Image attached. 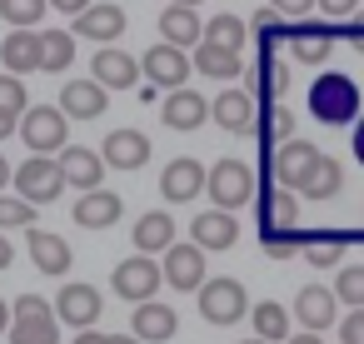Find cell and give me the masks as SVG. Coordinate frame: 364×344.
<instances>
[{"mask_svg":"<svg viewBox=\"0 0 364 344\" xmlns=\"http://www.w3.org/2000/svg\"><path fill=\"white\" fill-rule=\"evenodd\" d=\"M309 115L319 125H354L359 120V85L344 70H329L309 85Z\"/></svg>","mask_w":364,"mask_h":344,"instance_id":"obj_1","label":"cell"},{"mask_svg":"<svg viewBox=\"0 0 364 344\" xmlns=\"http://www.w3.org/2000/svg\"><path fill=\"white\" fill-rule=\"evenodd\" d=\"M16 135L31 145V155H55L60 145H70V120L60 115V105H26Z\"/></svg>","mask_w":364,"mask_h":344,"instance_id":"obj_2","label":"cell"},{"mask_svg":"<svg viewBox=\"0 0 364 344\" xmlns=\"http://www.w3.org/2000/svg\"><path fill=\"white\" fill-rule=\"evenodd\" d=\"M200 299V319L205 324H240L245 319V309H250V289L240 284V279H230V274H220V279H200V289H195Z\"/></svg>","mask_w":364,"mask_h":344,"instance_id":"obj_3","label":"cell"},{"mask_svg":"<svg viewBox=\"0 0 364 344\" xmlns=\"http://www.w3.org/2000/svg\"><path fill=\"white\" fill-rule=\"evenodd\" d=\"M205 190H210V205L215 210H240V205L255 200L259 185H255V170L245 160H215L205 170Z\"/></svg>","mask_w":364,"mask_h":344,"instance_id":"obj_4","label":"cell"},{"mask_svg":"<svg viewBox=\"0 0 364 344\" xmlns=\"http://www.w3.org/2000/svg\"><path fill=\"white\" fill-rule=\"evenodd\" d=\"M11 344H60V319L41 294H21L11 304Z\"/></svg>","mask_w":364,"mask_h":344,"instance_id":"obj_5","label":"cell"},{"mask_svg":"<svg viewBox=\"0 0 364 344\" xmlns=\"http://www.w3.org/2000/svg\"><path fill=\"white\" fill-rule=\"evenodd\" d=\"M11 185H16V195L31 200V205H55V200L65 195L60 165H55L50 155H31L21 170H11Z\"/></svg>","mask_w":364,"mask_h":344,"instance_id":"obj_6","label":"cell"},{"mask_svg":"<svg viewBox=\"0 0 364 344\" xmlns=\"http://www.w3.org/2000/svg\"><path fill=\"white\" fill-rule=\"evenodd\" d=\"M125 26H130V16H125L120 6H110V0H90L85 11H75L70 36H75V41H90V45H110V41L125 36Z\"/></svg>","mask_w":364,"mask_h":344,"instance_id":"obj_7","label":"cell"},{"mask_svg":"<svg viewBox=\"0 0 364 344\" xmlns=\"http://www.w3.org/2000/svg\"><path fill=\"white\" fill-rule=\"evenodd\" d=\"M160 254H165L160 279H170V289H180V294H195L200 279H205V249H200V244H180V240H170Z\"/></svg>","mask_w":364,"mask_h":344,"instance_id":"obj_8","label":"cell"},{"mask_svg":"<svg viewBox=\"0 0 364 344\" xmlns=\"http://www.w3.org/2000/svg\"><path fill=\"white\" fill-rule=\"evenodd\" d=\"M165 279H160V264L150 259V254H135V259H120L115 264V274H110V289L130 304H140V299H155V289H160Z\"/></svg>","mask_w":364,"mask_h":344,"instance_id":"obj_9","label":"cell"},{"mask_svg":"<svg viewBox=\"0 0 364 344\" xmlns=\"http://www.w3.org/2000/svg\"><path fill=\"white\" fill-rule=\"evenodd\" d=\"M140 75L155 85V90H175V85H185L190 80V55L180 50V45H150L145 55H140Z\"/></svg>","mask_w":364,"mask_h":344,"instance_id":"obj_10","label":"cell"},{"mask_svg":"<svg viewBox=\"0 0 364 344\" xmlns=\"http://www.w3.org/2000/svg\"><path fill=\"white\" fill-rule=\"evenodd\" d=\"M314 155H319V150H314L309 140H294V135L279 140V145H269V180L284 185V190H294V185L304 180V170L314 165Z\"/></svg>","mask_w":364,"mask_h":344,"instance_id":"obj_11","label":"cell"},{"mask_svg":"<svg viewBox=\"0 0 364 344\" xmlns=\"http://www.w3.org/2000/svg\"><path fill=\"white\" fill-rule=\"evenodd\" d=\"M100 309H105V299H100L95 284H65L55 294V319L70 324V329H90L100 319Z\"/></svg>","mask_w":364,"mask_h":344,"instance_id":"obj_12","label":"cell"},{"mask_svg":"<svg viewBox=\"0 0 364 344\" xmlns=\"http://www.w3.org/2000/svg\"><path fill=\"white\" fill-rule=\"evenodd\" d=\"M130 329H135V339H145V344H170L175 329H180V314H175V304H165V299H140L135 314H130Z\"/></svg>","mask_w":364,"mask_h":344,"instance_id":"obj_13","label":"cell"},{"mask_svg":"<svg viewBox=\"0 0 364 344\" xmlns=\"http://www.w3.org/2000/svg\"><path fill=\"white\" fill-rule=\"evenodd\" d=\"M160 195H165L170 205L200 200V195H205V165H200V160H190V155L170 160V165L160 170Z\"/></svg>","mask_w":364,"mask_h":344,"instance_id":"obj_14","label":"cell"},{"mask_svg":"<svg viewBox=\"0 0 364 344\" xmlns=\"http://www.w3.org/2000/svg\"><path fill=\"white\" fill-rule=\"evenodd\" d=\"M125 215V200L115 195V190H105V185H95V190H80V200H75V225L80 230H110L115 220Z\"/></svg>","mask_w":364,"mask_h":344,"instance_id":"obj_15","label":"cell"},{"mask_svg":"<svg viewBox=\"0 0 364 344\" xmlns=\"http://www.w3.org/2000/svg\"><path fill=\"white\" fill-rule=\"evenodd\" d=\"M160 120H165L170 130L190 135V130H200V125L210 120V100H205L200 90H185V85H175V90H170V100L160 105Z\"/></svg>","mask_w":364,"mask_h":344,"instance_id":"obj_16","label":"cell"},{"mask_svg":"<svg viewBox=\"0 0 364 344\" xmlns=\"http://www.w3.org/2000/svg\"><path fill=\"white\" fill-rule=\"evenodd\" d=\"M255 95L250 90H220L215 100H210V120L220 125V130H230V135H250L255 130Z\"/></svg>","mask_w":364,"mask_h":344,"instance_id":"obj_17","label":"cell"},{"mask_svg":"<svg viewBox=\"0 0 364 344\" xmlns=\"http://www.w3.org/2000/svg\"><path fill=\"white\" fill-rule=\"evenodd\" d=\"M55 165H60V180L75 185V190H95L105 180V160L85 145H60L55 150Z\"/></svg>","mask_w":364,"mask_h":344,"instance_id":"obj_18","label":"cell"},{"mask_svg":"<svg viewBox=\"0 0 364 344\" xmlns=\"http://www.w3.org/2000/svg\"><path fill=\"white\" fill-rule=\"evenodd\" d=\"M190 244H200V249H235L240 244V220H235V210H205V215H195L190 220Z\"/></svg>","mask_w":364,"mask_h":344,"instance_id":"obj_19","label":"cell"},{"mask_svg":"<svg viewBox=\"0 0 364 344\" xmlns=\"http://www.w3.org/2000/svg\"><path fill=\"white\" fill-rule=\"evenodd\" d=\"M26 249H31V259H36V269L41 274H70V264H75V254H70V240L65 235H50V230H36L31 225V235H26Z\"/></svg>","mask_w":364,"mask_h":344,"instance_id":"obj_20","label":"cell"},{"mask_svg":"<svg viewBox=\"0 0 364 344\" xmlns=\"http://www.w3.org/2000/svg\"><path fill=\"white\" fill-rule=\"evenodd\" d=\"M105 105H110V90L100 80H70L60 90V115L65 120H100Z\"/></svg>","mask_w":364,"mask_h":344,"instance_id":"obj_21","label":"cell"},{"mask_svg":"<svg viewBox=\"0 0 364 344\" xmlns=\"http://www.w3.org/2000/svg\"><path fill=\"white\" fill-rule=\"evenodd\" d=\"M100 160H105V170H140V165H150V140H145V130H110Z\"/></svg>","mask_w":364,"mask_h":344,"instance_id":"obj_22","label":"cell"},{"mask_svg":"<svg viewBox=\"0 0 364 344\" xmlns=\"http://www.w3.org/2000/svg\"><path fill=\"white\" fill-rule=\"evenodd\" d=\"M0 60H6L11 75L41 70V31L36 26H11V36L0 41Z\"/></svg>","mask_w":364,"mask_h":344,"instance_id":"obj_23","label":"cell"},{"mask_svg":"<svg viewBox=\"0 0 364 344\" xmlns=\"http://www.w3.org/2000/svg\"><path fill=\"white\" fill-rule=\"evenodd\" d=\"M284 45H289V55L299 65H324L329 50H334V26H289Z\"/></svg>","mask_w":364,"mask_h":344,"instance_id":"obj_24","label":"cell"},{"mask_svg":"<svg viewBox=\"0 0 364 344\" xmlns=\"http://www.w3.org/2000/svg\"><path fill=\"white\" fill-rule=\"evenodd\" d=\"M90 80H100L105 90H130V85H140V60H130L125 50L105 45V50L90 60Z\"/></svg>","mask_w":364,"mask_h":344,"instance_id":"obj_25","label":"cell"},{"mask_svg":"<svg viewBox=\"0 0 364 344\" xmlns=\"http://www.w3.org/2000/svg\"><path fill=\"white\" fill-rule=\"evenodd\" d=\"M294 319L319 334V329H329V324L339 319V299H334L324 284H304V289L294 294Z\"/></svg>","mask_w":364,"mask_h":344,"instance_id":"obj_26","label":"cell"},{"mask_svg":"<svg viewBox=\"0 0 364 344\" xmlns=\"http://www.w3.org/2000/svg\"><path fill=\"white\" fill-rule=\"evenodd\" d=\"M284 85H289V65L279 60V50H259L255 75H250V95H255V105L279 100V95H284Z\"/></svg>","mask_w":364,"mask_h":344,"instance_id":"obj_27","label":"cell"},{"mask_svg":"<svg viewBox=\"0 0 364 344\" xmlns=\"http://www.w3.org/2000/svg\"><path fill=\"white\" fill-rule=\"evenodd\" d=\"M195 55H190V70H200V75H210V80H235L240 70H245V55L240 50H225V45H210V41H200V45H190Z\"/></svg>","mask_w":364,"mask_h":344,"instance_id":"obj_28","label":"cell"},{"mask_svg":"<svg viewBox=\"0 0 364 344\" xmlns=\"http://www.w3.org/2000/svg\"><path fill=\"white\" fill-rule=\"evenodd\" d=\"M200 31H205V21L195 16V6H165V16H160V41L165 45L190 50V45H200Z\"/></svg>","mask_w":364,"mask_h":344,"instance_id":"obj_29","label":"cell"},{"mask_svg":"<svg viewBox=\"0 0 364 344\" xmlns=\"http://www.w3.org/2000/svg\"><path fill=\"white\" fill-rule=\"evenodd\" d=\"M299 225V195L284 185H269L259 195V230H289Z\"/></svg>","mask_w":364,"mask_h":344,"instance_id":"obj_30","label":"cell"},{"mask_svg":"<svg viewBox=\"0 0 364 344\" xmlns=\"http://www.w3.org/2000/svg\"><path fill=\"white\" fill-rule=\"evenodd\" d=\"M339 185H344V170H339V160H329V155H314V165L304 170V180L294 185V195H304V200H329V195H339Z\"/></svg>","mask_w":364,"mask_h":344,"instance_id":"obj_31","label":"cell"},{"mask_svg":"<svg viewBox=\"0 0 364 344\" xmlns=\"http://www.w3.org/2000/svg\"><path fill=\"white\" fill-rule=\"evenodd\" d=\"M170 240H175V220L165 210H150L135 220V254H160Z\"/></svg>","mask_w":364,"mask_h":344,"instance_id":"obj_32","label":"cell"},{"mask_svg":"<svg viewBox=\"0 0 364 344\" xmlns=\"http://www.w3.org/2000/svg\"><path fill=\"white\" fill-rule=\"evenodd\" d=\"M250 324H255V339H269V344H284L289 339V309L274 304V299H259L255 309H245Z\"/></svg>","mask_w":364,"mask_h":344,"instance_id":"obj_33","label":"cell"},{"mask_svg":"<svg viewBox=\"0 0 364 344\" xmlns=\"http://www.w3.org/2000/svg\"><path fill=\"white\" fill-rule=\"evenodd\" d=\"M255 135H259L264 145H279V140H289V135H294V115H289L279 100H269V105H259V110H255Z\"/></svg>","mask_w":364,"mask_h":344,"instance_id":"obj_34","label":"cell"},{"mask_svg":"<svg viewBox=\"0 0 364 344\" xmlns=\"http://www.w3.org/2000/svg\"><path fill=\"white\" fill-rule=\"evenodd\" d=\"M344 235H304V244H299V259L304 264H314V269H334L339 259H344Z\"/></svg>","mask_w":364,"mask_h":344,"instance_id":"obj_35","label":"cell"},{"mask_svg":"<svg viewBox=\"0 0 364 344\" xmlns=\"http://www.w3.org/2000/svg\"><path fill=\"white\" fill-rule=\"evenodd\" d=\"M200 41H210V45H225V50H245V41H250V26H245L240 16H215V21H205Z\"/></svg>","mask_w":364,"mask_h":344,"instance_id":"obj_36","label":"cell"},{"mask_svg":"<svg viewBox=\"0 0 364 344\" xmlns=\"http://www.w3.org/2000/svg\"><path fill=\"white\" fill-rule=\"evenodd\" d=\"M75 36L70 31H41V70H70Z\"/></svg>","mask_w":364,"mask_h":344,"instance_id":"obj_37","label":"cell"},{"mask_svg":"<svg viewBox=\"0 0 364 344\" xmlns=\"http://www.w3.org/2000/svg\"><path fill=\"white\" fill-rule=\"evenodd\" d=\"M245 26H250V36L259 41V50H279V45H284V31H289V21H284L279 11H269V6L255 11Z\"/></svg>","mask_w":364,"mask_h":344,"instance_id":"obj_38","label":"cell"},{"mask_svg":"<svg viewBox=\"0 0 364 344\" xmlns=\"http://www.w3.org/2000/svg\"><path fill=\"white\" fill-rule=\"evenodd\" d=\"M31 225H36V205H31V200H21V195L11 200L6 190H0V230L11 235V230H31Z\"/></svg>","mask_w":364,"mask_h":344,"instance_id":"obj_39","label":"cell"},{"mask_svg":"<svg viewBox=\"0 0 364 344\" xmlns=\"http://www.w3.org/2000/svg\"><path fill=\"white\" fill-rule=\"evenodd\" d=\"M259 240H264V254H269V259H294L299 244H304L299 225H289V230H259Z\"/></svg>","mask_w":364,"mask_h":344,"instance_id":"obj_40","label":"cell"},{"mask_svg":"<svg viewBox=\"0 0 364 344\" xmlns=\"http://www.w3.org/2000/svg\"><path fill=\"white\" fill-rule=\"evenodd\" d=\"M334 299L339 304H364V264H339V274H334Z\"/></svg>","mask_w":364,"mask_h":344,"instance_id":"obj_41","label":"cell"},{"mask_svg":"<svg viewBox=\"0 0 364 344\" xmlns=\"http://www.w3.org/2000/svg\"><path fill=\"white\" fill-rule=\"evenodd\" d=\"M46 16V0H0V21L6 26H36Z\"/></svg>","mask_w":364,"mask_h":344,"instance_id":"obj_42","label":"cell"},{"mask_svg":"<svg viewBox=\"0 0 364 344\" xmlns=\"http://www.w3.org/2000/svg\"><path fill=\"white\" fill-rule=\"evenodd\" d=\"M26 100H31V95H26L21 75H11V70H6V75H0V110H11V115H21V110H26Z\"/></svg>","mask_w":364,"mask_h":344,"instance_id":"obj_43","label":"cell"},{"mask_svg":"<svg viewBox=\"0 0 364 344\" xmlns=\"http://www.w3.org/2000/svg\"><path fill=\"white\" fill-rule=\"evenodd\" d=\"M339 339H344V344H364V304H354V309L339 319Z\"/></svg>","mask_w":364,"mask_h":344,"instance_id":"obj_44","label":"cell"},{"mask_svg":"<svg viewBox=\"0 0 364 344\" xmlns=\"http://www.w3.org/2000/svg\"><path fill=\"white\" fill-rule=\"evenodd\" d=\"M269 11H279L284 21H299V16L314 11V0H269Z\"/></svg>","mask_w":364,"mask_h":344,"instance_id":"obj_45","label":"cell"},{"mask_svg":"<svg viewBox=\"0 0 364 344\" xmlns=\"http://www.w3.org/2000/svg\"><path fill=\"white\" fill-rule=\"evenodd\" d=\"M314 6H319L329 21H344V16H354V11H359V0H314Z\"/></svg>","mask_w":364,"mask_h":344,"instance_id":"obj_46","label":"cell"},{"mask_svg":"<svg viewBox=\"0 0 364 344\" xmlns=\"http://www.w3.org/2000/svg\"><path fill=\"white\" fill-rule=\"evenodd\" d=\"M349 45H354V55H364V16L354 11V21H349Z\"/></svg>","mask_w":364,"mask_h":344,"instance_id":"obj_47","label":"cell"},{"mask_svg":"<svg viewBox=\"0 0 364 344\" xmlns=\"http://www.w3.org/2000/svg\"><path fill=\"white\" fill-rule=\"evenodd\" d=\"M70 344H110V334H100V329L90 324V329H75V339H70Z\"/></svg>","mask_w":364,"mask_h":344,"instance_id":"obj_48","label":"cell"},{"mask_svg":"<svg viewBox=\"0 0 364 344\" xmlns=\"http://www.w3.org/2000/svg\"><path fill=\"white\" fill-rule=\"evenodd\" d=\"M11 259H16V244H11L6 230H0V269H11Z\"/></svg>","mask_w":364,"mask_h":344,"instance_id":"obj_49","label":"cell"},{"mask_svg":"<svg viewBox=\"0 0 364 344\" xmlns=\"http://www.w3.org/2000/svg\"><path fill=\"white\" fill-rule=\"evenodd\" d=\"M50 6H55L60 16H75V11H85V6H90V0H50Z\"/></svg>","mask_w":364,"mask_h":344,"instance_id":"obj_50","label":"cell"},{"mask_svg":"<svg viewBox=\"0 0 364 344\" xmlns=\"http://www.w3.org/2000/svg\"><path fill=\"white\" fill-rule=\"evenodd\" d=\"M349 145H354V160L364 165V120H354V140H349Z\"/></svg>","mask_w":364,"mask_h":344,"instance_id":"obj_51","label":"cell"},{"mask_svg":"<svg viewBox=\"0 0 364 344\" xmlns=\"http://www.w3.org/2000/svg\"><path fill=\"white\" fill-rule=\"evenodd\" d=\"M16 120H21V115H11V110H0V140H11V135H16Z\"/></svg>","mask_w":364,"mask_h":344,"instance_id":"obj_52","label":"cell"},{"mask_svg":"<svg viewBox=\"0 0 364 344\" xmlns=\"http://www.w3.org/2000/svg\"><path fill=\"white\" fill-rule=\"evenodd\" d=\"M284 344H324V339H319V334H314V329H304V334H289V339H284Z\"/></svg>","mask_w":364,"mask_h":344,"instance_id":"obj_53","label":"cell"},{"mask_svg":"<svg viewBox=\"0 0 364 344\" xmlns=\"http://www.w3.org/2000/svg\"><path fill=\"white\" fill-rule=\"evenodd\" d=\"M11 185V165H6V155H0V190Z\"/></svg>","mask_w":364,"mask_h":344,"instance_id":"obj_54","label":"cell"},{"mask_svg":"<svg viewBox=\"0 0 364 344\" xmlns=\"http://www.w3.org/2000/svg\"><path fill=\"white\" fill-rule=\"evenodd\" d=\"M6 324H11V304L0 299V334H6Z\"/></svg>","mask_w":364,"mask_h":344,"instance_id":"obj_55","label":"cell"},{"mask_svg":"<svg viewBox=\"0 0 364 344\" xmlns=\"http://www.w3.org/2000/svg\"><path fill=\"white\" fill-rule=\"evenodd\" d=\"M110 344H145V339H130V334H110Z\"/></svg>","mask_w":364,"mask_h":344,"instance_id":"obj_56","label":"cell"},{"mask_svg":"<svg viewBox=\"0 0 364 344\" xmlns=\"http://www.w3.org/2000/svg\"><path fill=\"white\" fill-rule=\"evenodd\" d=\"M170 6H200V0H170Z\"/></svg>","mask_w":364,"mask_h":344,"instance_id":"obj_57","label":"cell"},{"mask_svg":"<svg viewBox=\"0 0 364 344\" xmlns=\"http://www.w3.org/2000/svg\"><path fill=\"white\" fill-rule=\"evenodd\" d=\"M240 344H269V339H240Z\"/></svg>","mask_w":364,"mask_h":344,"instance_id":"obj_58","label":"cell"}]
</instances>
